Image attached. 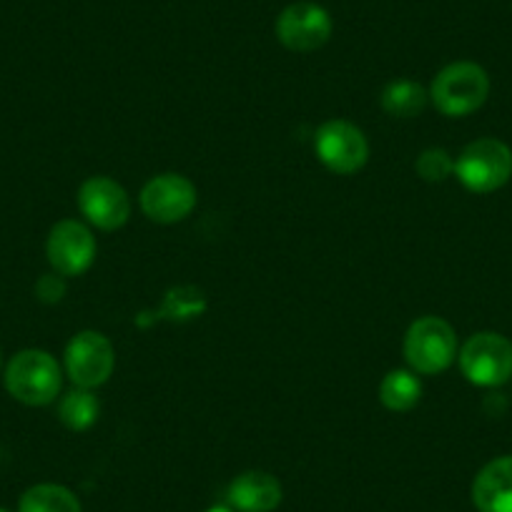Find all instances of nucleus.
Wrapping results in <instances>:
<instances>
[{
	"instance_id": "obj_1",
	"label": "nucleus",
	"mask_w": 512,
	"mask_h": 512,
	"mask_svg": "<svg viewBox=\"0 0 512 512\" xmlns=\"http://www.w3.org/2000/svg\"><path fill=\"white\" fill-rule=\"evenodd\" d=\"M61 387V364L43 349H23L6 364V390L21 405H51L61 395Z\"/></svg>"
},
{
	"instance_id": "obj_2",
	"label": "nucleus",
	"mask_w": 512,
	"mask_h": 512,
	"mask_svg": "<svg viewBox=\"0 0 512 512\" xmlns=\"http://www.w3.org/2000/svg\"><path fill=\"white\" fill-rule=\"evenodd\" d=\"M490 96V76L472 61H457L442 68L430 86V101L442 116L462 118L482 108Z\"/></svg>"
},
{
	"instance_id": "obj_3",
	"label": "nucleus",
	"mask_w": 512,
	"mask_h": 512,
	"mask_svg": "<svg viewBox=\"0 0 512 512\" xmlns=\"http://www.w3.org/2000/svg\"><path fill=\"white\" fill-rule=\"evenodd\" d=\"M455 176L472 194H492L512 176V149L500 139H477L462 149Z\"/></svg>"
},
{
	"instance_id": "obj_4",
	"label": "nucleus",
	"mask_w": 512,
	"mask_h": 512,
	"mask_svg": "<svg viewBox=\"0 0 512 512\" xmlns=\"http://www.w3.org/2000/svg\"><path fill=\"white\" fill-rule=\"evenodd\" d=\"M405 359L412 372L440 374L457 359V334L442 317H420L405 334Z\"/></svg>"
},
{
	"instance_id": "obj_5",
	"label": "nucleus",
	"mask_w": 512,
	"mask_h": 512,
	"mask_svg": "<svg viewBox=\"0 0 512 512\" xmlns=\"http://www.w3.org/2000/svg\"><path fill=\"white\" fill-rule=\"evenodd\" d=\"M457 362L475 387H500L512 377V342L497 332H477L462 344Z\"/></svg>"
},
{
	"instance_id": "obj_6",
	"label": "nucleus",
	"mask_w": 512,
	"mask_h": 512,
	"mask_svg": "<svg viewBox=\"0 0 512 512\" xmlns=\"http://www.w3.org/2000/svg\"><path fill=\"white\" fill-rule=\"evenodd\" d=\"M314 151H317V159L339 176L357 174L369 161V141L362 134V128L342 118H332L317 128Z\"/></svg>"
},
{
	"instance_id": "obj_7",
	"label": "nucleus",
	"mask_w": 512,
	"mask_h": 512,
	"mask_svg": "<svg viewBox=\"0 0 512 512\" xmlns=\"http://www.w3.org/2000/svg\"><path fill=\"white\" fill-rule=\"evenodd\" d=\"M63 362H66L68 379L76 387L96 390L111 379L113 369H116V352H113L111 339L103 337L101 332L86 329L68 342Z\"/></svg>"
},
{
	"instance_id": "obj_8",
	"label": "nucleus",
	"mask_w": 512,
	"mask_h": 512,
	"mask_svg": "<svg viewBox=\"0 0 512 512\" xmlns=\"http://www.w3.org/2000/svg\"><path fill=\"white\" fill-rule=\"evenodd\" d=\"M334 23L327 8L299 0L284 8L277 18V38L287 51L312 53L319 51L332 38Z\"/></svg>"
},
{
	"instance_id": "obj_9",
	"label": "nucleus",
	"mask_w": 512,
	"mask_h": 512,
	"mask_svg": "<svg viewBox=\"0 0 512 512\" xmlns=\"http://www.w3.org/2000/svg\"><path fill=\"white\" fill-rule=\"evenodd\" d=\"M46 256L61 277H81L96 262V236L76 219L58 221L48 234Z\"/></svg>"
},
{
	"instance_id": "obj_10",
	"label": "nucleus",
	"mask_w": 512,
	"mask_h": 512,
	"mask_svg": "<svg viewBox=\"0 0 512 512\" xmlns=\"http://www.w3.org/2000/svg\"><path fill=\"white\" fill-rule=\"evenodd\" d=\"M196 186L181 174H159L141 189V211L156 224L184 221L196 209Z\"/></svg>"
},
{
	"instance_id": "obj_11",
	"label": "nucleus",
	"mask_w": 512,
	"mask_h": 512,
	"mask_svg": "<svg viewBox=\"0 0 512 512\" xmlns=\"http://www.w3.org/2000/svg\"><path fill=\"white\" fill-rule=\"evenodd\" d=\"M78 209L96 229L116 231L131 216V199L118 181L108 176H91L78 189Z\"/></svg>"
},
{
	"instance_id": "obj_12",
	"label": "nucleus",
	"mask_w": 512,
	"mask_h": 512,
	"mask_svg": "<svg viewBox=\"0 0 512 512\" xmlns=\"http://www.w3.org/2000/svg\"><path fill=\"white\" fill-rule=\"evenodd\" d=\"M229 505L236 512H272L282 505V482L264 470H246L229 485Z\"/></svg>"
},
{
	"instance_id": "obj_13",
	"label": "nucleus",
	"mask_w": 512,
	"mask_h": 512,
	"mask_svg": "<svg viewBox=\"0 0 512 512\" xmlns=\"http://www.w3.org/2000/svg\"><path fill=\"white\" fill-rule=\"evenodd\" d=\"M472 502L477 512H512V455L497 457L477 472Z\"/></svg>"
},
{
	"instance_id": "obj_14",
	"label": "nucleus",
	"mask_w": 512,
	"mask_h": 512,
	"mask_svg": "<svg viewBox=\"0 0 512 512\" xmlns=\"http://www.w3.org/2000/svg\"><path fill=\"white\" fill-rule=\"evenodd\" d=\"M422 400V382L412 369H392L379 384V402L390 412H410Z\"/></svg>"
},
{
	"instance_id": "obj_15",
	"label": "nucleus",
	"mask_w": 512,
	"mask_h": 512,
	"mask_svg": "<svg viewBox=\"0 0 512 512\" xmlns=\"http://www.w3.org/2000/svg\"><path fill=\"white\" fill-rule=\"evenodd\" d=\"M18 512H83V507L76 492L56 482H43L23 492Z\"/></svg>"
},
{
	"instance_id": "obj_16",
	"label": "nucleus",
	"mask_w": 512,
	"mask_h": 512,
	"mask_svg": "<svg viewBox=\"0 0 512 512\" xmlns=\"http://www.w3.org/2000/svg\"><path fill=\"white\" fill-rule=\"evenodd\" d=\"M379 101H382V108L390 113V116L415 118L427 108L430 91H427L425 86H420V83L400 78V81H392L390 86L384 88Z\"/></svg>"
},
{
	"instance_id": "obj_17",
	"label": "nucleus",
	"mask_w": 512,
	"mask_h": 512,
	"mask_svg": "<svg viewBox=\"0 0 512 512\" xmlns=\"http://www.w3.org/2000/svg\"><path fill=\"white\" fill-rule=\"evenodd\" d=\"M98 415H101V405L91 390L76 387L58 402V420L73 432H83L96 425Z\"/></svg>"
},
{
	"instance_id": "obj_18",
	"label": "nucleus",
	"mask_w": 512,
	"mask_h": 512,
	"mask_svg": "<svg viewBox=\"0 0 512 512\" xmlns=\"http://www.w3.org/2000/svg\"><path fill=\"white\" fill-rule=\"evenodd\" d=\"M415 169L420 179L437 184V181H445L447 176L455 174V159L445 149H427L415 161Z\"/></svg>"
},
{
	"instance_id": "obj_19",
	"label": "nucleus",
	"mask_w": 512,
	"mask_h": 512,
	"mask_svg": "<svg viewBox=\"0 0 512 512\" xmlns=\"http://www.w3.org/2000/svg\"><path fill=\"white\" fill-rule=\"evenodd\" d=\"M206 302H204V294L199 289H176L166 297V314L176 319H191V317H199L204 312Z\"/></svg>"
},
{
	"instance_id": "obj_20",
	"label": "nucleus",
	"mask_w": 512,
	"mask_h": 512,
	"mask_svg": "<svg viewBox=\"0 0 512 512\" xmlns=\"http://www.w3.org/2000/svg\"><path fill=\"white\" fill-rule=\"evenodd\" d=\"M36 297L43 304H58L66 297V277H61L58 272L43 274L36 282Z\"/></svg>"
},
{
	"instance_id": "obj_21",
	"label": "nucleus",
	"mask_w": 512,
	"mask_h": 512,
	"mask_svg": "<svg viewBox=\"0 0 512 512\" xmlns=\"http://www.w3.org/2000/svg\"><path fill=\"white\" fill-rule=\"evenodd\" d=\"M206 512H234L231 507H224V505H216V507H209Z\"/></svg>"
},
{
	"instance_id": "obj_22",
	"label": "nucleus",
	"mask_w": 512,
	"mask_h": 512,
	"mask_svg": "<svg viewBox=\"0 0 512 512\" xmlns=\"http://www.w3.org/2000/svg\"><path fill=\"white\" fill-rule=\"evenodd\" d=\"M0 369H3V352H0Z\"/></svg>"
},
{
	"instance_id": "obj_23",
	"label": "nucleus",
	"mask_w": 512,
	"mask_h": 512,
	"mask_svg": "<svg viewBox=\"0 0 512 512\" xmlns=\"http://www.w3.org/2000/svg\"><path fill=\"white\" fill-rule=\"evenodd\" d=\"M0 512H11V510H6V507H0Z\"/></svg>"
}]
</instances>
